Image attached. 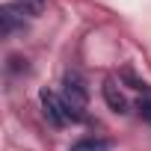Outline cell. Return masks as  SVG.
<instances>
[{"label":"cell","mask_w":151,"mask_h":151,"mask_svg":"<svg viewBox=\"0 0 151 151\" xmlns=\"http://www.w3.org/2000/svg\"><path fill=\"white\" fill-rule=\"evenodd\" d=\"M136 110H139V116L151 124V98H139V104H136Z\"/></svg>","instance_id":"8"},{"label":"cell","mask_w":151,"mask_h":151,"mask_svg":"<svg viewBox=\"0 0 151 151\" xmlns=\"http://www.w3.org/2000/svg\"><path fill=\"white\" fill-rule=\"evenodd\" d=\"M101 95H104V104H107L113 113L124 116V113L130 110V104H127V98H124V92H122V86H119V80H116V77H107V80H104Z\"/></svg>","instance_id":"3"},{"label":"cell","mask_w":151,"mask_h":151,"mask_svg":"<svg viewBox=\"0 0 151 151\" xmlns=\"http://www.w3.org/2000/svg\"><path fill=\"white\" fill-rule=\"evenodd\" d=\"M62 101L68 107V119L71 122H83L86 119V104H89V89H86V80L77 68L65 71L62 77Z\"/></svg>","instance_id":"1"},{"label":"cell","mask_w":151,"mask_h":151,"mask_svg":"<svg viewBox=\"0 0 151 151\" xmlns=\"http://www.w3.org/2000/svg\"><path fill=\"white\" fill-rule=\"evenodd\" d=\"M24 27H27V15L15 3H3L0 6V30H3V36H15Z\"/></svg>","instance_id":"4"},{"label":"cell","mask_w":151,"mask_h":151,"mask_svg":"<svg viewBox=\"0 0 151 151\" xmlns=\"http://www.w3.org/2000/svg\"><path fill=\"white\" fill-rule=\"evenodd\" d=\"M39 101H42V116L47 119V124H53V127H65V124L71 122L62 95H56V92H50V89H42V92H39Z\"/></svg>","instance_id":"2"},{"label":"cell","mask_w":151,"mask_h":151,"mask_svg":"<svg viewBox=\"0 0 151 151\" xmlns=\"http://www.w3.org/2000/svg\"><path fill=\"white\" fill-rule=\"evenodd\" d=\"M12 3H15L27 18H39V15L47 9V0H12Z\"/></svg>","instance_id":"6"},{"label":"cell","mask_w":151,"mask_h":151,"mask_svg":"<svg viewBox=\"0 0 151 151\" xmlns=\"http://www.w3.org/2000/svg\"><path fill=\"white\" fill-rule=\"evenodd\" d=\"M113 142L110 139H101V136H80L68 151H110Z\"/></svg>","instance_id":"5"},{"label":"cell","mask_w":151,"mask_h":151,"mask_svg":"<svg viewBox=\"0 0 151 151\" xmlns=\"http://www.w3.org/2000/svg\"><path fill=\"white\" fill-rule=\"evenodd\" d=\"M6 71L9 74H27L30 71V65H27V56H21V53H9V59H6Z\"/></svg>","instance_id":"7"}]
</instances>
